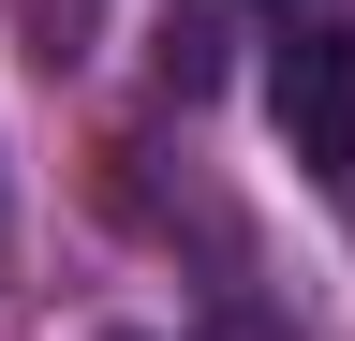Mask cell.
<instances>
[{"mask_svg":"<svg viewBox=\"0 0 355 341\" xmlns=\"http://www.w3.org/2000/svg\"><path fill=\"white\" fill-rule=\"evenodd\" d=\"M266 119H282L296 178H355V15L326 0V15H282V60H266Z\"/></svg>","mask_w":355,"mask_h":341,"instance_id":"1","label":"cell"},{"mask_svg":"<svg viewBox=\"0 0 355 341\" xmlns=\"http://www.w3.org/2000/svg\"><path fill=\"white\" fill-rule=\"evenodd\" d=\"M207 74H222V30L207 15H163V90H207Z\"/></svg>","mask_w":355,"mask_h":341,"instance_id":"2","label":"cell"},{"mask_svg":"<svg viewBox=\"0 0 355 341\" xmlns=\"http://www.w3.org/2000/svg\"><path fill=\"white\" fill-rule=\"evenodd\" d=\"M266 15H326V0H266Z\"/></svg>","mask_w":355,"mask_h":341,"instance_id":"3","label":"cell"}]
</instances>
